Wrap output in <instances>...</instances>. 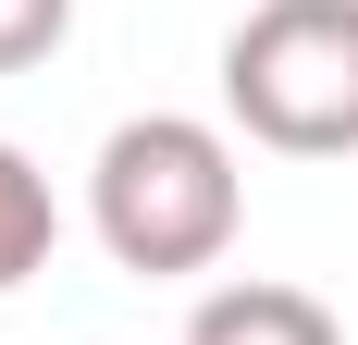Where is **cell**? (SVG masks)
Here are the masks:
<instances>
[{"instance_id": "2", "label": "cell", "mask_w": 358, "mask_h": 345, "mask_svg": "<svg viewBox=\"0 0 358 345\" xmlns=\"http://www.w3.org/2000/svg\"><path fill=\"white\" fill-rule=\"evenodd\" d=\"M222 111L285 161H358V0H259L222 37Z\"/></svg>"}, {"instance_id": "5", "label": "cell", "mask_w": 358, "mask_h": 345, "mask_svg": "<svg viewBox=\"0 0 358 345\" xmlns=\"http://www.w3.org/2000/svg\"><path fill=\"white\" fill-rule=\"evenodd\" d=\"M62 37H74V0H0V74L50 62Z\"/></svg>"}, {"instance_id": "1", "label": "cell", "mask_w": 358, "mask_h": 345, "mask_svg": "<svg viewBox=\"0 0 358 345\" xmlns=\"http://www.w3.org/2000/svg\"><path fill=\"white\" fill-rule=\"evenodd\" d=\"M87 222L136 284H185L222 272V247L248 222V172H235V136L198 124V111H136L111 124L99 161H87Z\"/></svg>"}, {"instance_id": "4", "label": "cell", "mask_w": 358, "mask_h": 345, "mask_svg": "<svg viewBox=\"0 0 358 345\" xmlns=\"http://www.w3.org/2000/svg\"><path fill=\"white\" fill-rule=\"evenodd\" d=\"M50 247H62V210H50V172H37L25 148L0 136V296L50 272Z\"/></svg>"}, {"instance_id": "3", "label": "cell", "mask_w": 358, "mask_h": 345, "mask_svg": "<svg viewBox=\"0 0 358 345\" xmlns=\"http://www.w3.org/2000/svg\"><path fill=\"white\" fill-rule=\"evenodd\" d=\"M185 345H346V333H334V309L309 284H210Z\"/></svg>"}]
</instances>
